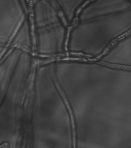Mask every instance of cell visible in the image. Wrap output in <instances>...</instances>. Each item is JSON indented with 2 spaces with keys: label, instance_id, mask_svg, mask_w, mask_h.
Instances as JSON below:
<instances>
[{
  "label": "cell",
  "instance_id": "obj_2",
  "mask_svg": "<svg viewBox=\"0 0 131 148\" xmlns=\"http://www.w3.org/2000/svg\"><path fill=\"white\" fill-rule=\"evenodd\" d=\"M30 17L27 0H0L1 51L14 45L32 47Z\"/></svg>",
  "mask_w": 131,
  "mask_h": 148
},
{
  "label": "cell",
  "instance_id": "obj_4",
  "mask_svg": "<svg viewBox=\"0 0 131 148\" xmlns=\"http://www.w3.org/2000/svg\"><path fill=\"white\" fill-rule=\"evenodd\" d=\"M97 63L98 64L105 66L109 67V68L131 71V66H130L126 65L115 64L109 63V62H104V61H100L99 62H98Z\"/></svg>",
  "mask_w": 131,
  "mask_h": 148
},
{
  "label": "cell",
  "instance_id": "obj_1",
  "mask_svg": "<svg viewBox=\"0 0 131 148\" xmlns=\"http://www.w3.org/2000/svg\"><path fill=\"white\" fill-rule=\"evenodd\" d=\"M32 12L35 53L43 57L64 54L67 24L60 13L48 0H38Z\"/></svg>",
  "mask_w": 131,
  "mask_h": 148
},
{
  "label": "cell",
  "instance_id": "obj_3",
  "mask_svg": "<svg viewBox=\"0 0 131 148\" xmlns=\"http://www.w3.org/2000/svg\"><path fill=\"white\" fill-rule=\"evenodd\" d=\"M59 12L68 24L73 23L77 13L87 1L85 0H48Z\"/></svg>",
  "mask_w": 131,
  "mask_h": 148
}]
</instances>
